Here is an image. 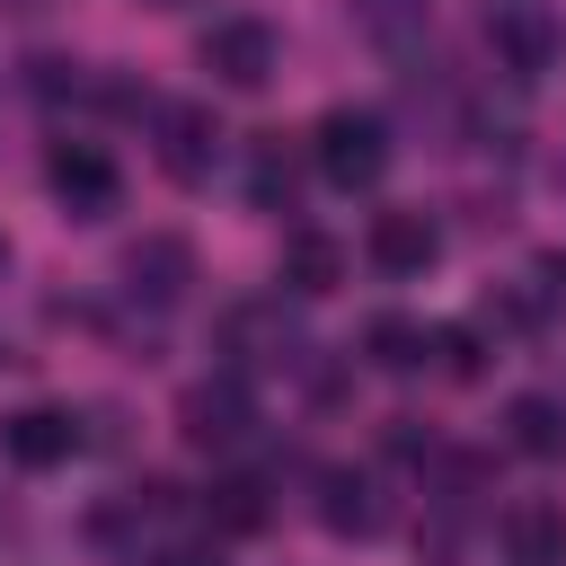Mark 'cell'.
I'll return each instance as SVG.
<instances>
[{
  "label": "cell",
  "instance_id": "cell-1",
  "mask_svg": "<svg viewBox=\"0 0 566 566\" xmlns=\"http://www.w3.org/2000/svg\"><path fill=\"white\" fill-rule=\"evenodd\" d=\"M310 159H318L327 186L363 195V186H380V168H389V124H380L371 106H327L318 133H310Z\"/></svg>",
  "mask_w": 566,
  "mask_h": 566
},
{
  "label": "cell",
  "instance_id": "cell-2",
  "mask_svg": "<svg viewBox=\"0 0 566 566\" xmlns=\"http://www.w3.org/2000/svg\"><path fill=\"white\" fill-rule=\"evenodd\" d=\"M274 62H283V44H274L265 18H212V27H203V71H212L221 88H265Z\"/></svg>",
  "mask_w": 566,
  "mask_h": 566
},
{
  "label": "cell",
  "instance_id": "cell-3",
  "mask_svg": "<svg viewBox=\"0 0 566 566\" xmlns=\"http://www.w3.org/2000/svg\"><path fill=\"white\" fill-rule=\"evenodd\" d=\"M486 44H495V62H504L513 80H539V71L557 62V18H548L539 0H495V9H486Z\"/></svg>",
  "mask_w": 566,
  "mask_h": 566
},
{
  "label": "cell",
  "instance_id": "cell-4",
  "mask_svg": "<svg viewBox=\"0 0 566 566\" xmlns=\"http://www.w3.org/2000/svg\"><path fill=\"white\" fill-rule=\"evenodd\" d=\"M363 256H371L380 274H424V265L442 256V221H433V212H416V203H398V212H371V230H363Z\"/></svg>",
  "mask_w": 566,
  "mask_h": 566
},
{
  "label": "cell",
  "instance_id": "cell-5",
  "mask_svg": "<svg viewBox=\"0 0 566 566\" xmlns=\"http://www.w3.org/2000/svg\"><path fill=\"white\" fill-rule=\"evenodd\" d=\"M186 283H195V248H186L177 230H150V239H133V256H124V292H133V301H150V310H177V301H186Z\"/></svg>",
  "mask_w": 566,
  "mask_h": 566
},
{
  "label": "cell",
  "instance_id": "cell-6",
  "mask_svg": "<svg viewBox=\"0 0 566 566\" xmlns=\"http://www.w3.org/2000/svg\"><path fill=\"white\" fill-rule=\"evenodd\" d=\"M212 159H221V124H212V106H159V168H168L177 186H203Z\"/></svg>",
  "mask_w": 566,
  "mask_h": 566
},
{
  "label": "cell",
  "instance_id": "cell-7",
  "mask_svg": "<svg viewBox=\"0 0 566 566\" xmlns=\"http://www.w3.org/2000/svg\"><path fill=\"white\" fill-rule=\"evenodd\" d=\"M44 177H53V195L80 212V221H97V212H115V159L97 150V142H53V159H44Z\"/></svg>",
  "mask_w": 566,
  "mask_h": 566
},
{
  "label": "cell",
  "instance_id": "cell-8",
  "mask_svg": "<svg viewBox=\"0 0 566 566\" xmlns=\"http://www.w3.org/2000/svg\"><path fill=\"white\" fill-rule=\"evenodd\" d=\"M221 345H230V363H292V354H301L283 301H239V310L221 318Z\"/></svg>",
  "mask_w": 566,
  "mask_h": 566
},
{
  "label": "cell",
  "instance_id": "cell-9",
  "mask_svg": "<svg viewBox=\"0 0 566 566\" xmlns=\"http://www.w3.org/2000/svg\"><path fill=\"white\" fill-rule=\"evenodd\" d=\"M0 451H9L18 469H62V460L80 451V424H71L62 407H18V416L0 424Z\"/></svg>",
  "mask_w": 566,
  "mask_h": 566
},
{
  "label": "cell",
  "instance_id": "cell-10",
  "mask_svg": "<svg viewBox=\"0 0 566 566\" xmlns=\"http://www.w3.org/2000/svg\"><path fill=\"white\" fill-rule=\"evenodd\" d=\"M504 557L513 566H566V504H548V495L504 504Z\"/></svg>",
  "mask_w": 566,
  "mask_h": 566
},
{
  "label": "cell",
  "instance_id": "cell-11",
  "mask_svg": "<svg viewBox=\"0 0 566 566\" xmlns=\"http://www.w3.org/2000/svg\"><path fill=\"white\" fill-rule=\"evenodd\" d=\"M186 442H203V451H221V442H239L248 424H256V407H248V389L239 380H203V389H186Z\"/></svg>",
  "mask_w": 566,
  "mask_h": 566
},
{
  "label": "cell",
  "instance_id": "cell-12",
  "mask_svg": "<svg viewBox=\"0 0 566 566\" xmlns=\"http://www.w3.org/2000/svg\"><path fill=\"white\" fill-rule=\"evenodd\" d=\"M318 522H327L336 539H371V531L389 522V504H380L371 478H354V469H318Z\"/></svg>",
  "mask_w": 566,
  "mask_h": 566
},
{
  "label": "cell",
  "instance_id": "cell-13",
  "mask_svg": "<svg viewBox=\"0 0 566 566\" xmlns=\"http://www.w3.org/2000/svg\"><path fill=\"white\" fill-rule=\"evenodd\" d=\"M345 9H354V35L380 53H416V35L433 18V0H345Z\"/></svg>",
  "mask_w": 566,
  "mask_h": 566
},
{
  "label": "cell",
  "instance_id": "cell-14",
  "mask_svg": "<svg viewBox=\"0 0 566 566\" xmlns=\"http://www.w3.org/2000/svg\"><path fill=\"white\" fill-rule=\"evenodd\" d=\"M504 442L522 460H566V407L557 398H513L504 407Z\"/></svg>",
  "mask_w": 566,
  "mask_h": 566
},
{
  "label": "cell",
  "instance_id": "cell-15",
  "mask_svg": "<svg viewBox=\"0 0 566 566\" xmlns=\"http://www.w3.org/2000/svg\"><path fill=\"white\" fill-rule=\"evenodd\" d=\"M283 283H292V292H336V283H345V248H336L327 230H292V239H283Z\"/></svg>",
  "mask_w": 566,
  "mask_h": 566
},
{
  "label": "cell",
  "instance_id": "cell-16",
  "mask_svg": "<svg viewBox=\"0 0 566 566\" xmlns=\"http://www.w3.org/2000/svg\"><path fill=\"white\" fill-rule=\"evenodd\" d=\"M363 345H371V363H380V371H416V363L433 354V336H424L416 318H371V327H363Z\"/></svg>",
  "mask_w": 566,
  "mask_h": 566
},
{
  "label": "cell",
  "instance_id": "cell-17",
  "mask_svg": "<svg viewBox=\"0 0 566 566\" xmlns=\"http://www.w3.org/2000/svg\"><path fill=\"white\" fill-rule=\"evenodd\" d=\"M292 159H283V142H256L248 150V195H256V212H292Z\"/></svg>",
  "mask_w": 566,
  "mask_h": 566
},
{
  "label": "cell",
  "instance_id": "cell-18",
  "mask_svg": "<svg viewBox=\"0 0 566 566\" xmlns=\"http://www.w3.org/2000/svg\"><path fill=\"white\" fill-rule=\"evenodd\" d=\"M212 522L221 531H265V486L256 478H221L212 486Z\"/></svg>",
  "mask_w": 566,
  "mask_h": 566
},
{
  "label": "cell",
  "instance_id": "cell-19",
  "mask_svg": "<svg viewBox=\"0 0 566 566\" xmlns=\"http://www.w3.org/2000/svg\"><path fill=\"white\" fill-rule=\"evenodd\" d=\"M433 354H442V371H451V380H478V371H486V354H478V336H469V327H433Z\"/></svg>",
  "mask_w": 566,
  "mask_h": 566
},
{
  "label": "cell",
  "instance_id": "cell-20",
  "mask_svg": "<svg viewBox=\"0 0 566 566\" xmlns=\"http://www.w3.org/2000/svg\"><path fill=\"white\" fill-rule=\"evenodd\" d=\"M35 71V97L53 106V97H80V62H27Z\"/></svg>",
  "mask_w": 566,
  "mask_h": 566
},
{
  "label": "cell",
  "instance_id": "cell-21",
  "mask_svg": "<svg viewBox=\"0 0 566 566\" xmlns=\"http://www.w3.org/2000/svg\"><path fill=\"white\" fill-rule=\"evenodd\" d=\"M150 566H221V557H212V548H159Z\"/></svg>",
  "mask_w": 566,
  "mask_h": 566
},
{
  "label": "cell",
  "instance_id": "cell-22",
  "mask_svg": "<svg viewBox=\"0 0 566 566\" xmlns=\"http://www.w3.org/2000/svg\"><path fill=\"white\" fill-rule=\"evenodd\" d=\"M35 9H53V0H0V18H35Z\"/></svg>",
  "mask_w": 566,
  "mask_h": 566
},
{
  "label": "cell",
  "instance_id": "cell-23",
  "mask_svg": "<svg viewBox=\"0 0 566 566\" xmlns=\"http://www.w3.org/2000/svg\"><path fill=\"white\" fill-rule=\"evenodd\" d=\"M142 9H186V0H142Z\"/></svg>",
  "mask_w": 566,
  "mask_h": 566
},
{
  "label": "cell",
  "instance_id": "cell-24",
  "mask_svg": "<svg viewBox=\"0 0 566 566\" xmlns=\"http://www.w3.org/2000/svg\"><path fill=\"white\" fill-rule=\"evenodd\" d=\"M0 256H9V248H0Z\"/></svg>",
  "mask_w": 566,
  "mask_h": 566
}]
</instances>
